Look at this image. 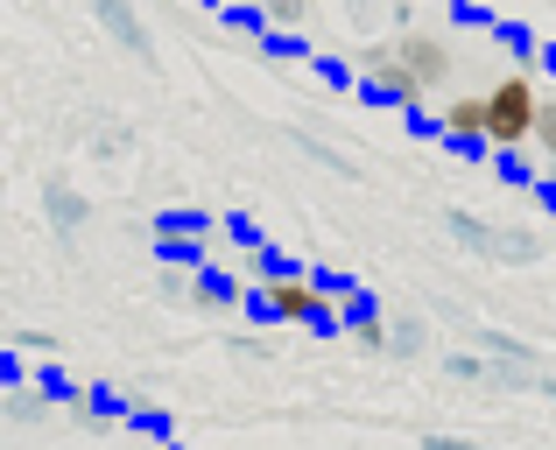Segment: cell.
Segmentation results:
<instances>
[{"label":"cell","instance_id":"6da1fadb","mask_svg":"<svg viewBox=\"0 0 556 450\" xmlns=\"http://www.w3.org/2000/svg\"><path fill=\"white\" fill-rule=\"evenodd\" d=\"M380 64H367L359 78L374 85L380 99H402V106H437V85L451 78V50L437 36H402V42H380Z\"/></svg>","mask_w":556,"mask_h":450},{"label":"cell","instance_id":"7a4b0ae2","mask_svg":"<svg viewBox=\"0 0 556 450\" xmlns=\"http://www.w3.org/2000/svg\"><path fill=\"white\" fill-rule=\"evenodd\" d=\"M535 106H543L535 70H507L493 92H479V149L521 155V149H529V127H535Z\"/></svg>","mask_w":556,"mask_h":450},{"label":"cell","instance_id":"3957f363","mask_svg":"<svg viewBox=\"0 0 556 450\" xmlns=\"http://www.w3.org/2000/svg\"><path fill=\"white\" fill-rule=\"evenodd\" d=\"M261 310L275 317V324H325L331 317V296L317 282H296V274H282V282L261 288Z\"/></svg>","mask_w":556,"mask_h":450},{"label":"cell","instance_id":"277c9868","mask_svg":"<svg viewBox=\"0 0 556 450\" xmlns=\"http://www.w3.org/2000/svg\"><path fill=\"white\" fill-rule=\"evenodd\" d=\"M430 127H437L444 141L479 149V92H458V99H444V106H430Z\"/></svg>","mask_w":556,"mask_h":450},{"label":"cell","instance_id":"5b68a950","mask_svg":"<svg viewBox=\"0 0 556 450\" xmlns=\"http://www.w3.org/2000/svg\"><path fill=\"white\" fill-rule=\"evenodd\" d=\"M529 149L543 155V163H556V99H543V106H535V127H529Z\"/></svg>","mask_w":556,"mask_h":450}]
</instances>
